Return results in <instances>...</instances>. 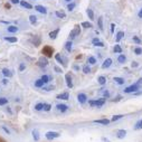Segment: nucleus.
Masks as SVG:
<instances>
[{
  "label": "nucleus",
  "mask_w": 142,
  "mask_h": 142,
  "mask_svg": "<svg viewBox=\"0 0 142 142\" xmlns=\"http://www.w3.org/2000/svg\"><path fill=\"white\" fill-rule=\"evenodd\" d=\"M81 34V26H75V28L69 33V40H73V39H75L77 36H80Z\"/></svg>",
  "instance_id": "f257e3e1"
},
{
  "label": "nucleus",
  "mask_w": 142,
  "mask_h": 142,
  "mask_svg": "<svg viewBox=\"0 0 142 142\" xmlns=\"http://www.w3.org/2000/svg\"><path fill=\"white\" fill-rule=\"evenodd\" d=\"M88 104L91 106H96V108H101V106H103L105 104V98H101V100H95V101H93V100H91L88 101Z\"/></svg>",
  "instance_id": "f03ea898"
},
{
  "label": "nucleus",
  "mask_w": 142,
  "mask_h": 142,
  "mask_svg": "<svg viewBox=\"0 0 142 142\" xmlns=\"http://www.w3.org/2000/svg\"><path fill=\"white\" fill-rule=\"evenodd\" d=\"M53 47L50 46H44V48H43V54H44V56L46 57H52L53 56Z\"/></svg>",
  "instance_id": "7ed1b4c3"
},
{
  "label": "nucleus",
  "mask_w": 142,
  "mask_h": 142,
  "mask_svg": "<svg viewBox=\"0 0 142 142\" xmlns=\"http://www.w3.org/2000/svg\"><path fill=\"white\" fill-rule=\"evenodd\" d=\"M61 134L58 132H55V131H48L45 134V137H46V139L47 140H53V139H56V138H58Z\"/></svg>",
  "instance_id": "20e7f679"
},
{
  "label": "nucleus",
  "mask_w": 142,
  "mask_h": 142,
  "mask_svg": "<svg viewBox=\"0 0 142 142\" xmlns=\"http://www.w3.org/2000/svg\"><path fill=\"white\" fill-rule=\"evenodd\" d=\"M140 85H138V84H133V85H130V86H128L127 88L124 90V93H134V92H137L138 90H139L140 87H139Z\"/></svg>",
  "instance_id": "39448f33"
},
{
  "label": "nucleus",
  "mask_w": 142,
  "mask_h": 142,
  "mask_svg": "<svg viewBox=\"0 0 142 142\" xmlns=\"http://www.w3.org/2000/svg\"><path fill=\"white\" fill-rule=\"evenodd\" d=\"M38 66L39 67H42V68H44V67H46L47 65H48V61H47V58L45 57V56H42L38 60Z\"/></svg>",
  "instance_id": "423d86ee"
},
{
  "label": "nucleus",
  "mask_w": 142,
  "mask_h": 142,
  "mask_svg": "<svg viewBox=\"0 0 142 142\" xmlns=\"http://www.w3.org/2000/svg\"><path fill=\"white\" fill-rule=\"evenodd\" d=\"M77 101L80 102L81 104H84L86 101H87V96H86V94L85 93H80L77 95Z\"/></svg>",
  "instance_id": "0eeeda50"
},
{
  "label": "nucleus",
  "mask_w": 142,
  "mask_h": 142,
  "mask_svg": "<svg viewBox=\"0 0 142 142\" xmlns=\"http://www.w3.org/2000/svg\"><path fill=\"white\" fill-rule=\"evenodd\" d=\"M65 81H66V85H67V87L72 88L73 87V81H72V76H70V74L65 75Z\"/></svg>",
  "instance_id": "6e6552de"
},
{
  "label": "nucleus",
  "mask_w": 142,
  "mask_h": 142,
  "mask_svg": "<svg viewBox=\"0 0 142 142\" xmlns=\"http://www.w3.org/2000/svg\"><path fill=\"white\" fill-rule=\"evenodd\" d=\"M35 9H36L38 13H40L43 15H46L47 14V8L44 7V6H42V5H37V6H35Z\"/></svg>",
  "instance_id": "1a4fd4ad"
},
{
  "label": "nucleus",
  "mask_w": 142,
  "mask_h": 142,
  "mask_svg": "<svg viewBox=\"0 0 142 142\" xmlns=\"http://www.w3.org/2000/svg\"><path fill=\"white\" fill-rule=\"evenodd\" d=\"M111 65H112V60L111 58H106V60L103 62V64H102V68L106 69V68H109Z\"/></svg>",
  "instance_id": "9d476101"
},
{
  "label": "nucleus",
  "mask_w": 142,
  "mask_h": 142,
  "mask_svg": "<svg viewBox=\"0 0 142 142\" xmlns=\"http://www.w3.org/2000/svg\"><path fill=\"white\" fill-rule=\"evenodd\" d=\"M56 109H57L60 112L64 113V112H66V111L68 110V106L66 105V104H57V105H56Z\"/></svg>",
  "instance_id": "9b49d317"
},
{
  "label": "nucleus",
  "mask_w": 142,
  "mask_h": 142,
  "mask_svg": "<svg viewBox=\"0 0 142 142\" xmlns=\"http://www.w3.org/2000/svg\"><path fill=\"white\" fill-rule=\"evenodd\" d=\"M93 122H94V123H97V124L108 125V124H110V122H111V120H108V119H100V120H94Z\"/></svg>",
  "instance_id": "f8f14e48"
},
{
  "label": "nucleus",
  "mask_w": 142,
  "mask_h": 142,
  "mask_svg": "<svg viewBox=\"0 0 142 142\" xmlns=\"http://www.w3.org/2000/svg\"><path fill=\"white\" fill-rule=\"evenodd\" d=\"M58 34H60V28H56V29H54L53 31H50L48 36H49V38H50V39H56Z\"/></svg>",
  "instance_id": "ddd939ff"
},
{
  "label": "nucleus",
  "mask_w": 142,
  "mask_h": 142,
  "mask_svg": "<svg viewBox=\"0 0 142 142\" xmlns=\"http://www.w3.org/2000/svg\"><path fill=\"white\" fill-rule=\"evenodd\" d=\"M18 30H19L18 27L14 26V25H10V26L7 27V31H8V33H10V34H15V33H17Z\"/></svg>",
  "instance_id": "4468645a"
},
{
  "label": "nucleus",
  "mask_w": 142,
  "mask_h": 142,
  "mask_svg": "<svg viewBox=\"0 0 142 142\" xmlns=\"http://www.w3.org/2000/svg\"><path fill=\"white\" fill-rule=\"evenodd\" d=\"M30 42H31V44H34L35 46H39V45H40V38H39L38 36H34L33 38H31L30 39Z\"/></svg>",
  "instance_id": "2eb2a0df"
},
{
  "label": "nucleus",
  "mask_w": 142,
  "mask_h": 142,
  "mask_svg": "<svg viewBox=\"0 0 142 142\" xmlns=\"http://www.w3.org/2000/svg\"><path fill=\"white\" fill-rule=\"evenodd\" d=\"M56 98H57V100H68V98H69V94L67 92L62 93V94H60V95H57Z\"/></svg>",
  "instance_id": "dca6fc26"
},
{
  "label": "nucleus",
  "mask_w": 142,
  "mask_h": 142,
  "mask_svg": "<svg viewBox=\"0 0 142 142\" xmlns=\"http://www.w3.org/2000/svg\"><path fill=\"white\" fill-rule=\"evenodd\" d=\"M125 135H127V131H125V130H119V131L116 132V137L119 138V139H124Z\"/></svg>",
  "instance_id": "f3484780"
},
{
  "label": "nucleus",
  "mask_w": 142,
  "mask_h": 142,
  "mask_svg": "<svg viewBox=\"0 0 142 142\" xmlns=\"http://www.w3.org/2000/svg\"><path fill=\"white\" fill-rule=\"evenodd\" d=\"M65 49L67 50L68 53L72 52V49H73V43H72V40H68V42L65 43Z\"/></svg>",
  "instance_id": "a211bd4d"
},
{
  "label": "nucleus",
  "mask_w": 142,
  "mask_h": 142,
  "mask_svg": "<svg viewBox=\"0 0 142 142\" xmlns=\"http://www.w3.org/2000/svg\"><path fill=\"white\" fill-rule=\"evenodd\" d=\"M20 6L22 8H26V9H33V6H31L29 2L25 1V0H21V1H20Z\"/></svg>",
  "instance_id": "6ab92c4d"
},
{
  "label": "nucleus",
  "mask_w": 142,
  "mask_h": 142,
  "mask_svg": "<svg viewBox=\"0 0 142 142\" xmlns=\"http://www.w3.org/2000/svg\"><path fill=\"white\" fill-rule=\"evenodd\" d=\"M55 15H56L57 18H61V19L66 18V14H65V11H63V10H57L56 13H55Z\"/></svg>",
  "instance_id": "aec40b11"
},
{
  "label": "nucleus",
  "mask_w": 142,
  "mask_h": 142,
  "mask_svg": "<svg viewBox=\"0 0 142 142\" xmlns=\"http://www.w3.org/2000/svg\"><path fill=\"white\" fill-rule=\"evenodd\" d=\"M113 81L115 82V83H117V84L119 85H123L124 84V78H122V77H114L113 78Z\"/></svg>",
  "instance_id": "412c9836"
},
{
  "label": "nucleus",
  "mask_w": 142,
  "mask_h": 142,
  "mask_svg": "<svg viewBox=\"0 0 142 142\" xmlns=\"http://www.w3.org/2000/svg\"><path fill=\"white\" fill-rule=\"evenodd\" d=\"M35 86H36V87H44L45 83L42 81V78H39V80H37L36 82H35Z\"/></svg>",
  "instance_id": "4be33fe9"
},
{
  "label": "nucleus",
  "mask_w": 142,
  "mask_h": 142,
  "mask_svg": "<svg viewBox=\"0 0 142 142\" xmlns=\"http://www.w3.org/2000/svg\"><path fill=\"white\" fill-rule=\"evenodd\" d=\"M29 22L31 23V25H35V23L37 22V16L30 15V16H29Z\"/></svg>",
  "instance_id": "5701e85b"
},
{
  "label": "nucleus",
  "mask_w": 142,
  "mask_h": 142,
  "mask_svg": "<svg viewBox=\"0 0 142 142\" xmlns=\"http://www.w3.org/2000/svg\"><path fill=\"white\" fill-rule=\"evenodd\" d=\"M125 61H127V57H125V55L120 54L119 57H117V62L121 63V64H123V63H125Z\"/></svg>",
  "instance_id": "b1692460"
},
{
  "label": "nucleus",
  "mask_w": 142,
  "mask_h": 142,
  "mask_svg": "<svg viewBox=\"0 0 142 142\" xmlns=\"http://www.w3.org/2000/svg\"><path fill=\"white\" fill-rule=\"evenodd\" d=\"M42 81L45 83V84H47V83H49V81H52V77L48 76V75H43V76L40 77Z\"/></svg>",
  "instance_id": "393cba45"
},
{
  "label": "nucleus",
  "mask_w": 142,
  "mask_h": 142,
  "mask_svg": "<svg viewBox=\"0 0 142 142\" xmlns=\"http://www.w3.org/2000/svg\"><path fill=\"white\" fill-rule=\"evenodd\" d=\"M87 63H88L90 65H95L96 64V58L94 57V56H90L87 58Z\"/></svg>",
  "instance_id": "a878e982"
},
{
  "label": "nucleus",
  "mask_w": 142,
  "mask_h": 142,
  "mask_svg": "<svg viewBox=\"0 0 142 142\" xmlns=\"http://www.w3.org/2000/svg\"><path fill=\"white\" fill-rule=\"evenodd\" d=\"M86 14H87L90 20H94V13H93L92 9H90V8H88V9L86 10Z\"/></svg>",
  "instance_id": "bb28decb"
},
{
  "label": "nucleus",
  "mask_w": 142,
  "mask_h": 142,
  "mask_svg": "<svg viewBox=\"0 0 142 142\" xmlns=\"http://www.w3.org/2000/svg\"><path fill=\"white\" fill-rule=\"evenodd\" d=\"M3 39H5L6 42H9V43H17L18 42L17 37H3Z\"/></svg>",
  "instance_id": "cd10ccee"
},
{
  "label": "nucleus",
  "mask_w": 142,
  "mask_h": 142,
  "mask_svg": "<svg viewBox=\"0 0 142 142\" xmlns=\"http://www.w3.org/2000/svg\"><path fill=\"white\" fill-rule=\"evenodd\" d=\"M2 74L5 75L6 77H11V75H13V73L10 72V69H8V68H3L2 69Z\"/></svg>",
  "instance_id": "c85d7f7f"
},
{
  "label": "nucleus",
  "mask_w": 142,
  "mask_h": 142,
  "mask_svg": "<svg viewBox=\"0 0 142 142\" xmlns=\"http://www.w3.org/2000/svg\"><path fill=\"white\" fill-rule=\"evenodd\" d=\"M123 36H124V33H123V31H119V33L116 34L115 42H116V43H119V42L121 40V39H122V37H123Z\"/></svg>",
  "instance_id": "c756f323"
},
{
  "label": "nucleus",
  "mask_w": 142,
  "mask_h": 142,
  "mask_svg": "<svg viewBox=\"0 0 142 142\" xmlns=\"http://www.w3.org/2000/svg\"><path fill=\"white\" fill-rule=\"evenodd\" d=\"M81 26L84 27V28H92V27H93L92 22H88V21H83V22L81 23Z\"/></svg>",
  "instance_id": "7c9ffc66"
},
{
  "label": "nucleus",
  "mask_w": 142,
  "mask_h": 142,
  "mask_svg": "<svg viewBox=\"0 0 142 142\" xmlns=\"http://www.w3.org/2000/svg\"><path fill=\"white\" fill-rule=\"evenodd\" d=\"M33 138H34V140L35 141H38L39 140V132L37 131V130H33Z\"/></svg>",
  "instance_id": "2f4dec72"
},
{
  "label": "nucleus",
  "mask_w": 142,
  "mask_h": 142,
  "mask_svg": "<svg viewBox=\"0 0 142 142\" xmlns=\"http://www.w3.org/2000/svg\"><path fill=\"white\" fill-rule=\"evenodd\" d=\"M97 82H98V84L104 85L105 83H106V78H105V76H100V77L97 78Z\"/></svg>",
  "instance_id": "473e14b6"
},
{
  "label": "nucleus",
  "mask_w": 142,
  "mask_h": 142,
  "mask_svg": "<svg viewBox=\"0 0 142 142\" xmlns=\"http://www.w3.org/2000/svg\"><path fill=\"white\" fill-rule=\"evenodd\" d=\"M75 7H76V3L73 2V1H72V2H69L68 5H67V10H68V11H73Z\"/></svg>",
  "instance_id": "72a5a7b5"
},
{
  "label": "nucleus",
  "mask_w": 142,
  "mask_h": 142,
  "mask_svg": "<svg viewBox=\"0 0 142 142\" xmlns=\"http://www.w3.org/2000/svg\"><path fill=\"white\" fill-rule=\"evenodd\" d=\"M97 23H98V28H100V30H103V18L100 17L97 19Z\"/></svg>",
  "instance_id": "f704fd0d"
},
{
  "label": "nucleus",
  "mask_w": 142,
  "mask_h": 142,
  "mask_svg": "<svg viewBox=\"0 0 142 142\" xmlns=\"http://www.w3.org/2000/svg\"><path fill=\"white\" fill-rule=\"evenodd\" d=\"M43 108H44V103H37L35 105V110H36V111H42Z\"/></svg>",
  "instance_id": "c9c22d12"
},
{
  "label": "nucleus",
  "mask_w": 142,
  "mask_h": 142,
  "mask_svg": "<svg viewBox=\"0 0 142 142\" xmlns=\"http://www.w3.org/2000/svg\"><path fill=\"white\" fill-rule=\"evenodd\" d=\"M113 50H114V53H117V54H122V48H121V47H120L119 45H115V46H114Z\"/></svg>",
  "instance_id": "e433bc0d"
},
{
  "label": "nucleus",
  "mask_w": 142,
  "mask_h": 142,
  "mask_svg": "<svg viewBox=\"0 0 142 142\" xmlns=\"http://www.w3.org/2000/svg\"><path fill=\"white\" fill-rule=\"evenodd\" d=\"M83 73H84V74H88V73H91V67L88 66V64L85 65L84 67H83Z\"/></svg>",
  "instance_id": "4c0bfd02"
},
{
  "label": "nucleus",
  "mask_w": 142,
  "mask_h": 142,
  "mask_svg": "<svg viewBox=\"0 0 142 142\" xmlns=\"http://www.w3.org/2000/svg\"><path fill=\"white\" fill-rule=\"evenodd\" d=\"M50 109H52V105L48 104V103H44V108H43V110H44V111L48 112V111H50Z\"/></svg>",
  "instance_id": "58836bf2"
},
{
  "label": "nucleus",
  "mask_w": 142,
  "mask_h": 142,
  "mask_svg": "<svg viewBox=\"0 0 142 142\" xmlns=\"http://www.w3.org/2000/svg\"><path fill=\"white\" fill-rule=\"evenodd\" d=\"M55 60L60 63V64H62V63H63V57L61 56V54H56V55H55Z\"/></svg>",
  "instance_id": "ea45409f"
},
{
  "label": "nucleus",
  "mask_w": 142,
  "mask_h": 142,
  "mask_svg": "<svg viewBox=\"0 0 142 142\" xmlns=\"http://www.w3.org/2000/svg\"><path fill=\"white\" fill-rule=\"evenodd\" d=\"M6 104H8V98L0 97V105H6Z\"/></svg>",
  "instance_id": "a19ab883"
},
{
  "label": "nucleus",
  "mask_w": 142,
  "mask_h": 142,
  "mask_svg": "<svg viewBox=\"0 0 142 142\" xmlns=\"http://www.w3.org/2000/svg\"><path fill=\"white\" fill-rule=\"evenodd\" d=\"M104 88H101L102 91V94H103V97L104 98H109L110 97V93H109V91H103Z\"/></svg>",
  "instance_id": "79ce46f5"
},
{
  "label": "nucleus",
  "mask_w": 142,
  "mask_h": 142,
  "mask_svg": "<svg viewBox=\"0 0 142 142\" xmlns=\"http://www.w3.org/2000/svg\"><path fill=\"white\" fill-rule=\"evenodd\" d=\"M122 117H123V115H122V114H119V115H114L112 119H111V121H112V122H115V121H117V120L122 119Z\"/></svg>",
  "instance_id": "37998d69"
},
{
  "label": "nucleus",
  "mask_w": 142,
  "mask_h": 142,
  "mask_svg": "<svg viewBox=\"0 0 142 142\" xmlns=\"http://www.w3.org/2000/svg\"><path fill=\"white\" fill-rule=\"evenodd\" d=\"M134 54L135 55H141L142 54V48L141 47H135L134 48Z\"/></svg>",
  "instance_id": "c03bdc74"
},
{
  "label": "nucleus",
  "mask_w": 142,
  "mask_h": 142,
  "mask_svg": "<svg viewBox=\"0 0 142 142\" xmlns=\"http://www.w3.org/2000/svg\"><path fill=\"white\" fill-rule=\"evenodd\" d=\"M142 129V120H140L138 123L135 124V127H134V130H140Z\"/></svg>",
  "instance_id": "a18cd8bd"
},
{
  "label": "nucleus",
  "mask_w": 142,
  "mask_h": 142,
  "mask_svg": "<svg viewBox=\"0 0 142 142\" xmlns=\"http://www.w3.org/2000/svg\"><path fill=\"white\" fill-rule=\"evenodd\" d=\"M55 87H54V86H52V85H50V86H44V90L45 91H47V92H50V91H53Z\"/></svg>",
  "instance_id": "49530a36"
},
{
  "label": "nucleus",
  "mask_w": 142,
  "mask_h": 142,
  "mask_svg": "<svg viewBox=\"0 0 142 142\" xmlns=\"http://www.w3.org/2000/svg\"><path fill=\"white\" fill-rule=\"evenodd\" d=\"M98 42H100V38H98V37H95V38H93V39H92V44H93V45L97 44Z\"/></svg>",
  "instance_id": "de8ad7c7"
},
{
  "label": "nucleus",
  "mask_w": 142,
  "mask_h": 142,
  "mask_svg": "<svg viewBox=\"0 0 142 142\" xmlns=\"http://www.w3.org/2000/svg\"><path fill=\"white\" fill-rule=\"evenodd\" d=\"M133 42L137 43V44H141V40H140V39L138 38L137 36H133Z\"/></svg>",
  "instance_id": "09e8293b"
},
{
  "label": "nucleus",
  "mask_w": 142,
  "mask_h": 142,
  "mask_svg": "<svg viewBox=\"0 0 142 142\" xmlns=\"http://www.w3.org/2000/svg\"><path fill=\"white\" fill-rule=\"evenodd\" d=\"M25 68H26V65L23 64V63H21V64L19 65V70H20V72H22V70L25 69Z\"/></svg>",
  "instance_id": "8fccbe9b"
},
{
  "label": "nucleus",
  "mask_w": 142,
  "mask_h": 142,
  "mask_svg": "<svg viewBox=\"0 0 142 142\" xmlns=\"http://www.w3.org/2000/svg\"><path fill=\"white\" fill-rule=\"evenodd\" d=\"M2 130H3V131H5V132L7 133V134H10V131H9V129H8V128H6L5 125H2Z\"/></svg>",
  "instance_id": "3c124183"
},
{
  "label": "nucleus",
  "mask_w": 142,
  "mask_h": 142,
  "mask_svg": "<svg viewBox=\"0 0 142 142\" xmlns=\"http://www.w3.org/2000/svg\"><path fill=\"white\" fill-rule=\"evenodd\" d=\"M94 46H96V47H104V44H103V43H102V42L100 40V42L97 43V44H95Z\"/></svg>",
  "instance_id": "603ef678"
},
{
  "label": "nucleus",
  "mask_w": 142,
  "mask_h": 142,
  "mask_svg": "<svg viewBox=\"0 0 142 142\" xmlns=\"http://www.w3.org/2000/svg\"><path fill=\"white\" fill-rule=\"evenodd\" d=\"M10 2L13 5H17V3H20V0H10Z\"/></svg>",
  "instance_id": "864d4df0"
},
{
  "label": "nucleus",
  "mask_w": 142,
  "mask_h": 142,
  "mask_svg": "<svg viewBox=\"0 0 142 142\" xmlns=\"http://www.w3.org/2000/svg\"><path fill=\"white\" fill-rule=\"evenodd\" d=\"M114 28H115V23H111V34L114 33Z\"/></svg>",
  "instance_id": "5fc2aeb1"
},
{
  "label": "nucleus",
  "mask_w": 142,
  "mask_h": 142,
  "mask_svg": "<svg viewBox=\"0 0 142 142\" xmlns=\"http://www.w3.org/2000/svg\"><path fill=\"white\" fill-rule=\"evenodd\" d=\"M54 69H55V70H56V72H57V73H62V68H60V67H57V66H55V67H54Z\"/></svg>",
  "instance_id": "6e6d98bb"
},
{
  "label": "nucleus",
  "mask_w": 142,
  "mask_h": 142,
  "mask_svg": "<svg viewBox=\"0 0 142 142\" xmlns=\"http://www.w3.org/2000/svg\"><path fill=\"white\" fill-rule=\"evenodd\" d=\"M131 66L132 67H138V66H139V64H138L137 62H132V64H131Z\"/></svg>",
  "instance_id": "4d7b16f0"
},
{
  "label": "nucleus",
  "mask_w": 142,
  "mask_h": 142,
  "mask_svg": "<svg viewBox=\"0 0 142 142\" xmlns=\"http://www.w3.org/2000/svg\"><path fill=\"white\" fill-rule=\"evenodd\" d=\"M138 16H139V18H142V8L139 10V13H138Z\"/></svg>",
  "instance_id": "13d9d810"
},
{
  "label": "nucleus",
  "mask_w": 142,
  "mask_h": 142,
  "mask_svg": "<svg viewBox=\"0 0 142 142\" xmlns=\"http://www.w3.org/2000/svg\"><path fill=\"white\" fill-rule=\"evenodd\" d=\"M121 96H116V98H114V100H113V102H117V101H120L121 100Z\"/></svg>",
  "instance_id": "bf43d9fd"
},
{
  "label": "nucleus",
  "mask_w": 142,
  "mask_h": 142,
  "mask_svg": "<svg viewBox=\"0 0 142 142\" xmlns=\"http://www.w3.org/2000/svg\"><path fill=\"white\" fill-rule=\"evenodd\" d=\"M7 83H8V80H7V78H3V80H2V84H7Z\"/></svg>",
  "instance_id": "052dcab7"
},
{
  "label": "nucleus",
  "mask_w": 142,
  "mask_h": 142,
  "mask_svg": "<svg viewBox=\"0 0 142 142\" xmlns=\"http://www.w3.org/2000/svg\"><path fill=\"white\" fill-rule=\"evenodd\" d=\"M137 84H138V85H140V84H142V77L140 78V80H139V81H138V83H137Z\"/></svg>",
  "instance_id": "680f3d73"
},
{
  "label": "nucleus",
  "mask_w": 142,
  "mask_h": 142,
  "mask_svg": "<svg viewBox=\"0 0 142 142\" xmlns=\"http://www.w3.org/2000/svg\"><path fill=\"white\" fill-rule=\"evenodd\" d=\"M5 7L7 8V9H10V5H9V3H6V5H5Z\"/></svg>",
  "instance_id": "e2e57ef3"
},
{
  "label": "nucleus",
  "mask_w": 142,
  "mask_h": 142,
  "mask_svg": "<svg viewBox=\"0 0 142 142\" xmlns=\"http://www.w3.org/2000/svg\"><path fill=\"white\" fill-rule=\"evenodd\" d=\"M1 22H2V23H6V25H9V22H8V21H5V20H2Z\"/></svg>",
  "instance_id": "0e129e2a"
},
{
  "label": "nucleus",
  "mask_w": 142,
  "mask_h": 142,
  "mask_svg": "<svg viewBox=\"0 0 142 142\" xmlns=\"http://www.w3.org/2000/svg\"><path fill=\"white\" fill-rule=\"evenodd\" d=\"M74 69H76V70H77V69H80V67H78V66H76V65H75V66H74Z\"/></svg>",
  "instance_id": "69168bd1"
},
{
  "label": "nucleus",
  "mask_w": 142,
  "mask_h": 142,
  "mask_svg": "<svg viewBox=\"0 0 142 142\" xmlns=\"http://www.w3.org/2000/svg\"><path fill=\"white\" fill-rule=\"evenodd\" d=\"M65 1H66V2H68V3H69V2H72V0H65Z\"/></svg>",
  "instance_id": "338daca9"
}]
</instances>
